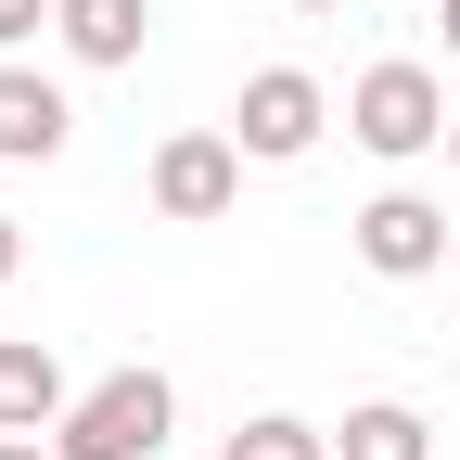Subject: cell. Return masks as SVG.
Instances as JSON below:
<instances>
[{
    "instance_id": "6da1fadb",
    "label": "cell",
    "mask_w": 460,
    "mask_h": 460,
    "mask_svg": "<svg viewBox=\"0 0 460 460\" xmlns=\"http://www.w3.org/2000/svg\"><path fill=\"white\" fill-rule=\"evenodd\" d=\"M166 435H180V384L128 358V371H102L77 410L51 422V460H154Z\"/></svg>"
},
{
    "instance_id": "7a4b0ae2",
    "label": "cell",
    "mask_w": 460,
    "mask_h": 460,
    "mask_svg": "<svg viewBox=\"0 0 460 460\" xmlns=\"http://www.w3.org/2000/svg\"><path fill=\"white\" fill-rule=\"evenodd\" d=\"M345 141L384 154V166L435 154V141H447V90H435V65H371L358 90H345Z\"/></svg>"
},
{
    "instance_id": "3957f363",
    "label": "cell",
    "mask_w": 460,
    "mask_h": 460,
    "mask_svg": "<svg viewBox=\"0 0 460 460\" xmlns=\"http://www.w3.org/2000/svg\"><path fill=\"white\" fill-rule=\"evenodd\" d=\"M320 128H332V90H320L307 65H256V77H243V102H230V141H243L256 166H295Z\"/></svg>"
},
{
    "instance_id": "277c9868",
    "label": "cell",
    "mask_w": 460,
    "mask_h": 460,
    "mask_svg": "<svg viewBox=\"0 0 460 460\" xmlns=\"http://www.w3.org/2000/svg\"><path fill=\"white\" fill-rule=\"evenodd\" d=\"M345 230H358V269L371 281H435L447 269V205L435 192H371Z\"/></svg>"
},
{
    "instance_id": "5b68a950",
    "label": "cell",
    "mask_w": 460,
    "mask_h": 460,
    "mask_svg": "<svg viewBox=\"0 0 460 460\" xmlns=\"http://www.w3.org/2000/svg\"><path fill=\"white\" fill-rule=\"evenodd\" d=\"M230 192H243V141H230V128H180L154 154V217L205 230V217H230Z\"/></svg>"
},
{
    "instance_id": "8992f818",
    "label": "cell",
    "mask_w": 460,
    "mask_h": 460,
    "mask_svg": "<svg viewBox=\"0 0 460 460\" xmlns=\"http://www.w3.org/2000/svg\"><path fill=\"white\" fill-rule=\"evenodd\" d=\"M65 141H77V102L39 65H0V166H51Z\"/></svg>"
},
{
    "instance_id": "52a82bcc",
    "label": "cell",
    "mask_w": 460,
    "mask_h": 460,
    "mask_svg": "<svg viewBox=\"0 0 460 460\" xmlns=\"http://www.w3.org/2000/svg\"><path fill=\"white\" fill-rule=\"evenodd\" d=\"M77 410V384H65V358H51L39 332H0V435H51Z\"/></svg>"
},
{
    "instance_id": "ba28073f",
    "label": "cell",
    "mask_w": 460,
    "mask_h": 460,
    "mask_svg": "<svg viewBox=\"0 0 460 460\" xmlns=\"http://www.w3.org/2000/svg\"><path fill=\"white\" fill-rule=\"evenodd\" d=\"M51 39H65L77 51V65H141V39H154V0H65V26H51Z\"/></svg>"
},
{
    "instance_id": "9c48e42d",
    "label": "cell",
    "mask_w": 460,
    "mask_h": 460,
    "mask_svg": "<svg viewBox=\"0 0 460 460\" xmlns=\"http://www.w3.org/2000/svg\"><path fill=\"white\" fill-rule=\"evenodd\" d=\"M332 460H435V422H422V410H396V396H371V410H345Z\"/></svg>"
},
{
    "instance_id": "30bf717a",
    "label": "cell",
    "mask_w": 460,
    "mask_h": 460,
    "mask_svg": "<svg viewBox=\"0 0 460 460\" xmlns=\"http://www.w3.org/2000/svg\"><path fill=\"white\" fill-rule=\"evenodd\" d=\"M217 460H332V435H320V422H295V410H256Z\"/></svg>"
},
{
    "instance_id": "8fae6325",
    "label": "cell",
    "mask_w": 460,
    "mask_h": 460,
    "mask_svg": "<svg viewBox=\"0 0 460 460\" xmlns=\"http://www.w3.org/2000/svg\"><path fill=\"white\" fill-rule=\"evenodd\" d=\"M39 26H65V0H0V51H13V39H39Z\"/></svg>"
},
{
    "instance_id": "7c38bea8",
    "label": "cell",
    "mask_w": 460,
    "mask_h": 460,
    "mask_svg": "<svg viewBox=\"0 0 460 460\" xmlns=\"http://www.w3.org/2000/svg\"><path fill=\"white\" fill-rule=\"evenodd\" d=\"M13 269H26V230H13V217H0V281H13Z\"/></svg>"
},
{
    "instance_id": "4fadbf2b",
    "label": "cell",
    "mask_w": 460,
    "mask_h": 460,
    "mask_svg": "<svg viewBox=\"0 0 460 460\" xmlns=\"http://www.w3.org/2000/svg\"><path fill=\"white\" fill-rule=\"evenodd\" d=\"M435 26H447V65H460V0H435Z\"/></svg>"
},
{
    "instance_id": "5bb4252c",
    "label": "cell",
    "mask_w": 460,
    "mask_h": 460,
    "mask_svg": "<svg viewBox=\"0 0 460 460\" xmlns=\"http://www.w3.org/2000/svg\"><path fill=\"white\" fill-rule=\"evenodd\" d=\"M0 460H51V447H39V435H0Z\"/></svg>"
},
{
    "instance_id": "9a60e30c",
    "label": "cell",
    "mask_w": 460,
    "mask_h": 460,
    "mask_svg": "<svg viewBox=\"0 0 460 460\" xmlns=\"http://www.w3.org/2000/svg\"><path fill=\"white\" fill-rule=\"evenodd\" d=\"M447 180H460V115H447Z\"/></svg>"
},
{
    "instance_id": "2e32d148",
    "label": "cell",
    "mask_w": 460,
    "mask_h": 460,
    "mask_svg": "<svg viewBox=\"0 0 460 460\" xmlns=\"http://www.w3.org/2000/svg\"><path fill=\"white\" fill-rule=\"evenodd\" d=\"M295 13H332V0H295Z\"/></svg>"
}]
</instances>
